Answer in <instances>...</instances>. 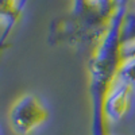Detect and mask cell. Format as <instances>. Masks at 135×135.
I'll list each match as a JSON object with an SVG mask.
<instances>
[{
    "mask_svg": "<svg viewBox=\"0 0 135 135\" xmlns=\"http://www.w3.org/2000/svg\"><path fill=\"white\" fill-rule=\"evenodd\" d=\"M119 77L135 88V58L123 60L122 66H120V72H119Z\"/></svg>",
    "mask_w": 135,
    "mask_h": 135,
    "instance_id": "277c9868",
    "label": "cell"
},
{
    "mask_svg": "<svg viewBox=\"0 0 135 135\" xmlns=\"http://www.w3.org/2000/svg\"><path fill=\"white\" fill-rule=\"evenodd\" d=\"M50 112L45 101L34 93L22 95L9 108L8 120L16 135H30L49 120Z\"/></svg>",
    "mask_w": 135,
    "mask_h": 135,
    "instance_id": "6da1fadb",
    "label": "cell"
},
{
    "mask_svg": "<svg viewBox=\"0 0 135 135\" xmlns=\"http://www.w3.org/2000/svg\"><path fill=\"white\" fill-rule=\"evenodd\" d=\"M22 14V0H0V25L12 26Z\"/></svg>",
    "mask_w": 135,
    "mask_h": 135,
    "instance_id": "3957f363",
    "label": "cell"
},
{
    "mask_svg": "<svg viewBox=\"0 0 135 135\" xmlns=\"http://www.w3.org/2000/svg\"><path fill=\"white\" fill-rule=\"evenodd\" d=\"M119 2H120V0H101V3H100V8L111 9V8H114Z\"/></svg>",
    "mask_w": 135,
    "mask_h": 135,
    "instance_id": "8992f818",
    "label": "cell"
},
{
    "mask_svg": "<svg viewBox=\"0 0 135 135\" xmlns=\"http://www.w3.org/2000/svg\"><path fill=\"white\" fill-rule=\"evenodd\" d=\"M135 88L118 77L107 92L103 103V119L105 126L123 120L134 105Z\"/></svg>",
    "mask_w": 135,
    "mask_h": 135,
    "instance_id": "7a4b0ae2",
    "label": "cell"
},
{
    "mask_svg": "<svg viewBox=\"0 0 135 135\" xmlns=\"http://www.w3.org/2000/svg\"><path fill=\"white\" fill-rule=\"evenodd\" d=\"M72 6L74 12H81L84 8H91L89 0H72Z\"/></svg>",
    "mask_w": 135,
    "mask_h": 135,
    "instance_id": "5b68a950",
    "label": "cell"
}]
</instances>
